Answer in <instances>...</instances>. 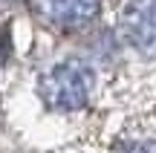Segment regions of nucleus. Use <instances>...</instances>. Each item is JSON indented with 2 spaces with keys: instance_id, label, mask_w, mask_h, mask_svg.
I'll list each match as a JSON object with an SVG mask.
<instances>
[{
  "instance_id": "obj_1",
  "label": "nucleus",
  "mask_w": 156,
  "mask_h": 153,
  "mask_svg": "<svg viewBox=\"0 0 156 153\" xmlns=\"http://www.w3.org/2000/svg\"><path fill=\"white\" fill-rule=\"evenodd\" d=\"M93 87H95V69L81 58H67L41 78V98L55 113H75V110L87 107Z\"/></svg>"
},
{
  "instance_id": "obj_2",
  "label": "nucleus",
  "mask_w": 156,
  "mask_h": 153,
  "mask_svg": "<svg viewBox=\"0 0 156 153\" xmlns=\"http://www.w3.org/2000/svg\"><path fill=\"white\" fill-rule=\"evenodd\" d=\"M119 32L139 55H156V0H130L122 9Z\"/></svg>"
},
{
  "instance_id": "obj_3",
  "label": "nucleus",
  "mask_w": 156,
  "mask_h": 153,
  "mask_svg": "<svg viewBox=\"0 0 156 153\" xmlns=\"http://www.w3.org/2000/svg\"><path fill=\"white\" fill-rule=\"evenodd\" d=\"M41 15L58 29H84L101 9V0H38Z\"/></svg>"
},
{
  "instance_id": "obj_4",
  "label": "nucleus",
  "mask_w": 156,
  "mask_h": 153,
  "mask_svg": "<svg viewBox=\"0 0 156 153\" xmlns=\"http://www.w3.org/2000/svg\"><path fill=\"white\" fill-rule=\"evenodd\" d=\"M116 153H156V142H124Z\"/></svg>"
}]
</instances>
